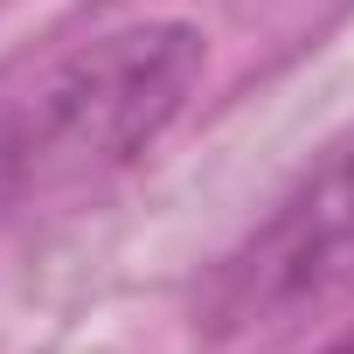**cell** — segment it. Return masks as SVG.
Returning a JSON list of instances; mask_svg holds the SVG:
<instances>
[{
	"mask_svg": "<svg viewBox=\"0 0 354 354\" xmlns=\"http://www.w3.org/2000/svg\"><path fill=\"white\" fill-rule=\"evenodd\" d=\"M209 35L181 15L104 28L0 84V216L56 202L139 160L195 97Z\"/></svg>",
	"mask_w": 354,
	"mask_h": 354,
	"instance_id": "cell-1",
	"label": "cell"
},
{
	"mask_svg": "<svg viewBox=\"0 0 354 354\" xmlns=\"http://www.w3.org/2000/svg\"><path fill=\"white\" fill-rule=\"evenodd\" d=\"M354 292V146L326 153L306 181L209 271L195 299L202 340L278 333Z\"/></svg>",
	"mask_w": 354,
	"mask_h": 354,
	"instance_id": "cell-2",
	"label": "cell"
},
{
	"mask_svg": "<svg viewBox=\"0 0 354 354\" xmlns=\"http://www.w3.org/2000/svg\"><path fill=\"white\" fill-rule=\"evenodd\" d=\"M326 354H354V333H347V340H333V347H326Z\"/></svg>",
	"mask_w": 354,
	"mask_h": 354,
	"instance_id": "cell-3",
	"label": "cell"
}]
</instances>
